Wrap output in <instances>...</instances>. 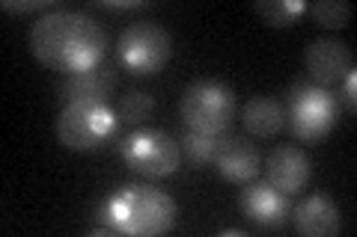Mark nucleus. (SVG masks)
I'll use <instances>...</instances> for the list:
<instances>
[{
  "label": "nucleus",
  "mask_w": 357,
  "mask_h": 237,
  "mask_svg": "<svg viewBox=\"0 0 357 237\" xmlns=\"http://www.w3.org/2000/svg\"><path fill=\"white\" fill-rule=\"evenodd\" d=\"M119 65L137 77L158 74L173 56V36L155 21H134L116 39Z\"/></svg>",
  "instance_id": "0eeeda50"
},
{
  "label": "nucleus",
  "mask_w": 357,
  "mask_h": 237,
  "mask_svg": "<svg viewBox=\"0 0 357 237\" xmlns=\"http://www.w3.org/2000/svg\"><path fill=\"white\" fill-rule=\"evenodd\" d=\"M354 92H357V74L354 69L342 77V101H345V107H349L354 113Z\"/></svg>",
  "instance_id": "aec40b11"
},
{
  "label": "nucleus",
  "mask_w": 357,
  "mask_h": 237,
  "mask_svg": "<svg viewBox=\"0 0 357 237\" xmlns=\"http://www.w3.org/2000/svg\"><path fill=\"white\" fill-rule=\"evenodd\" d=\"M220 142H223V137H206V133L185 131V137H182V142H178V149H182V157H185L188 163L208 166V163L218 161Z\"/></svg>",
  "instance_id": "dca6fc26"
},
{
  "label": "nucleus",
  "mask_w": 357,
  "mask_h": 237,
  "mask_svg": "<svg viewBox=\"0 0 357 237\" xmlns=\"http://www.w3.org/2000/svg\"><path fill=\"white\" fill-rule=\"evenodd\" d=\"M45 6H51V0H3L6 13H39Z\"/></svg>",
  "instance_id": "6ab92c4d"
},
{
  "label": "nucleus",
  "mask_w": 357,
  "mask_h": 237,
  "mask_svg": "<svg viewBox=\"0 0 357 237\" xmlns=\"http://www.w3.org/2000/svg\"><path fill=\"white\" fill-rule=\"evenodd\" d=\"M304 65H307V74L312 83L333 86L354 69V54L340 39H316L307 44Z\"/></svg>",
  "instance_id": "6e6552de"
},
{
  "label": "nucleus",
  "mask_w": 357,
  "mask_h": 237,
  "mask_svg": "<svg viewBox=\"0 0 357 237\" xmlns=\"http://www.w3.org/2000/svg\"><path fill=\"white\" fill-rule=\"evenodd\" d=\"M265 181L271 187H277L286 196H295L310 184L312 163L307 152L298 149V145H277L265 161Z\"/></svg>",
  "instance_id": "9d476101"
},
{
  "label": "nucleus",
  "mask_w": 357,
  "mask_h": 237,
  "mask_svg": "<svg viewBox=\"0 0 357 237\" xmlns=\"http://www.w3.org/2000/svg\"><path fill=\"white\" fill-rule=\"evenodd\" d=\"M340 95L331 92V86H319L312 81H298L289 89L286 125L298 142L316 145L337 128L340 122Z\"/></svg>",
  "instance_id": "20e7f679"
},
{
  "label": "nucleus",
  "mask_w": 357,
  "mask_h": 237,
  "mask_svg": "<svg viewBox=\"0 0 357 237\" xmlns=\"http://www.w3.org/2000/svg\"><path fill=\"white\" fill-rule=\"evenodd\" d=\"M119 154L131 172L152 178V181L176 175L182 166V149L161 128H134L119 142Z\"/></svg>",
  "instance_id": "423d86ee"
},
{
  "label": "nucleus",
  "mask_w": 357,
  "mask_h": 237,
  "mask_svg": "<svg viewBox=\"0 0 357 237\" xmlns=\"http://www.w3.org/2000/svg\"><path fill=\"white\" fill-rule=\"evenodd\" d=\"M119 128L116 107L107 101H69L57 116V140L72 152H96Z\"/></svg>",
  "instance_id": "39448f33"
},
{
  "label": "nucleus",
  "mask_w": 357,
  "mask_h": 237,
  "mask_svg": "<svg viewBox=\"0 0 357 237\" xmlns=\"http://www.w3.org/2000/svg\"><path fill=\"white\" fill-rule=\"evenodd\" d=\"M116 86V72L98 65L93 72L84 74H69L60 83V98L69 104V101H107V95L114 92Z\"/></svg>",
  "instance_id": "ddd939ff"
},
{
  "label": "nucleus",
  "mask_w": 357,
  "mask_h": 237,
  "mask_svg": "<svg viewBox=\"0 0 357 237\" xmlns=\"http://www.w3.org/2000/svg\"><path fill=\"white\" fill-rule=\"evenodd\" d=\"M241 122H244V131L253 133V137H262V140L274 137L277 131L286 128V107L268 95L250 98L241 113Z\"/></svg>",
  "instance_id": "4468645a"
},
{
  "label": "nucleus",
  "mask_w": 357,
  "mask_h": 237,
  "mask_svg": "<svg viewBox=\"0 0 357 237\" xmlns=\"http://www.w3.org/2000/svg\"><path fill=\"white\" fill-rule=\"evenodd\" d=\"M241 213L250 222H256L259 229H280L292 213V202L286 193H280L277 187H271L268 181H253L241 190L238 196Z\"/></svg>",
  "instance_id": "1a4fd4ad"
},
{
  "label": "nucleus",
  "mask_w": 357,
  "mask_h": 237,
  "mask_svg": "<svg viewBox=\"0 0 357 237\" xmlns=\"http://www.w3.org/2000/svg\"><path fill=\"white\" fill-rule=\"evenodd\" d=\"M178 116H182L185 131L223 137L236 119V89L218 77H199L182 92Z\"/></svg>",
  "instance_id": "7ed1b4c3"
},
{
  "label": "nucleus",
  "mask_w": 357,
  "mask_h": 237,
  "mask_svg": "<svg viewBox=\"0 0 357 237\" xmlns=\"http://www.w3.org/2000/svg\"><path fill=\"white\" fill-rule=\"evenodd\" d=\"M30 54L51 72L84 74L105 63L107 33L81 9H51L30 27Z\"/></svg>",
  "instance_id": "f257e3e1"
},
{
  "label": "nucleus",
  "mask_w": 357,
  "mask_h": 237,
  "mask_svg": "<svg viewBox=\"0 0 357 237\" xmlns=\"http://www.w3.org/2000/svg\"><path fill=\"white\" fill-rule=\"evenodd\" d=\"M102 222L110 234H131V237H158L176 229V202L167 190L155 184H122L114 190L102 208Z\"/></svg>",
  "instance_id": "f03ea898"
},
{
  "label": "nucleus",
  "mask_w": 357,
  "mask_h": 237,
  "mask_svg": "<svg viewBox=\"0 0 357 237\" xmlns=\"http://www.w3.org/2000/svg\"><path fill=\"white\" fill-rule=\"evenodd\" d=\"M295 231L304 237H337L342 229L340 208L328 193H312L292 208Z\"/></svg>",
  "instance_id": "9b49d317"
},
{
  "label": "nucleus",
  "mask_w": 357,
  "mask_h": 237,
  "mask_svg": "<svg viewBox=\"0 0 357 237\" xmlns=\"http://www.w3.org/2000/svg\"><path fill=\"white\" fill-rule=\"evenodd\" d=\"M307 13L312 15L319 27H328V30H342L349 27V21L354 15V6L349 0H316L312 6H307Z\"/></svg>",
  "instance_id": "f3484780"
},
{
  "label": "nucleus",
  "mask_w": 357,
  "mask_h": 237,
  "mask_svg": "<svg viewBox=\"0 0 357 237\" xmlns=\"http://www.w3.org/2000/svg\"><path fill=\"white\" fill-rule=\"evenodd\" d=\"M215 169H218V175L227 178L229 184H250L262 169L259 149L244 137L223 140L220 152H218V161H215Z\"/></svg>",
  "instance_id": "f8f14e48"
},
{
  "label": "nucleus",
  "mask_w": 357,
  "mask_h": 237,
  "mask_svg": "<svg viewBox=\"0 0 357 237\" xmlns=\"http://www.w3.org/2000/svg\"><path fill=\"white\" fill-rule=\"evenodd\" d=\"M253 9L268 27L283 30V27H292L307 13V3L304 0H259Z\"/></svg>",
  "instance_id": "2eb2a0df"
},
{
  "label": "nucleus",
  "mask_w": 357,
  "mask_h": 237,
  "mask_svg": "<svg viewBox=\"0 0 357 237\" xmlns=\"http://www.w3.org/2000/svg\"><path fill=\"white\" fill-rule=\"evenodd\" d=\"M102 3H105L107 9H137L140 0H122V3H114V0H102Z\"/></svg>",
  "instance_id": "412c9836"
},
{
  "label": "nucleus",
  "mask_w": 357,
  "mask_h": 237,
  "mask_svg": "<svg viewBox=\"0 0 357 237\" xmlns=\"http://www.w3.org/2000/svg\"><path fill=\"white\" fill-rule=\"evenodd\" d=\"M223 237H244V231L241 229H227V231H220Z\"/></svg>",
  "instance_id": "4be33fe9"
},
{
  "label": "nucleus",
  "mask_w": 357,
  "mask_h": 237,
  "mask_svg": "<svg viewBox=\"0 0 357 237\" xmlns=\"http://www.w3.org/2000/svg\"><path fill=\"white\" fill-rule=\"evenodd\" d=\"M155 110V101L149 92H143V89H131L119 98L116 104V116L119 122H128V125H140V122L149 119V113Z\"/></svg>",
  "instance_id": "a211bd4d"
}]
</instances>
